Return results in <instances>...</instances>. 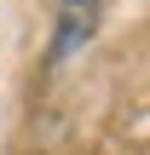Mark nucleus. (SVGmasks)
Segmentation results:
<instances>
[{"label":"nucleus","mask_w":150,"mask_h":155,"mask_svg":"<svg viewBox=\"0 0 150 155\" xmlns=\"http://www.w3.org/2000/svg\"><path fill=\"white\" fill-rule=\"evenodd\" d=\"M98 17H104V6H98V0H52V40H46V63L75 58V52L98 35Z\"/></svg>","instance_id":"obj_1"}]
</instances>
